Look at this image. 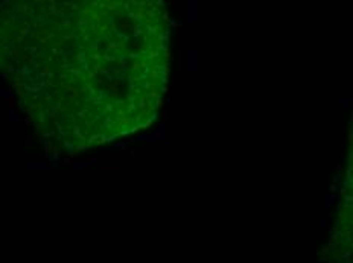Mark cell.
Segmentation results:
<instances>
[{
  "instance_id": "cell-1",
  "label": "cell",
  "mask_w": 353,
  "mask_h": 263,
  "mask_svg": "<svg viewBox=\"0 0 353 263\" xmlns=\"http://www.w3.org/2000/svg\"><path fill=\"white\" fill-rule=\"evenodd\" d=\"M169 33L161 2H3L0 78L52 148L81 152L155 122Z\"/></svg>"
}]
</instances>
